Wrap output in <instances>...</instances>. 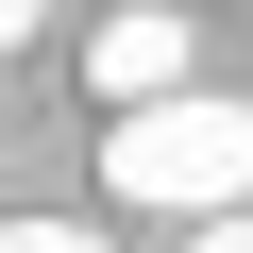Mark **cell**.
Here are the masks:
<instances>
[{"instance_id":"obj_5","label":"cell","mask_w":253,"mask_h":253,"mask_svg":"<svg viewBox=\"0 0 253 253\" xmlns=\"http://www.w3.org/2000/svg\"><path fill=\"white\" fill-rule=\"evenodd\" d=\"M34 17H51V0H0V51H17V34H34Z\"/></svg>"},{"instance_id":"obj_4","label":"cell","mask_w":253,"mask_h":253,"mask_svg":"<svg viewBox=\"0 0 253 253\" xmlns=\"http://www.w3.org/2000/svg\"><path fill=\"white\" fill-rule=\"evenodd\" d=\"M186 253H253V203H219V219H186Z\"/></svg>"},{"instance_id":"obj_1","label":"cell","mask_w":253,"mask_h":253,"mask_svg":"<svg viewBox=\"0 0 253 253\" xmlns=\"http://www.w3.org/2000/svg\"><path fill=\"white\" fill-rule=\"evenodd\" d=\"M101 203H152V219L253 203V101L169 84V101H135V118H101Z\"/></svg>"},{"instance_id":"obj_3","label":"cell","mask_w":253,"mask_h":253,"mask_svg":"<svg viewBox=\"0 0 253 253\" xmlns=\"http://www.w3.org/2000/svg\"><path fill=\"white\" fill-rule=\"evenodd\" d=\"M0 253H101L84 219H0Z\"/></svg>"},{"instance_id":"obj_2","label":"cell","mask_w":253,"mask_h":253,"mask_svg":"<svg viewBox=\"0 0 253 253\" xmlns=\"http://www.w3.org/2000/svg\"><path fill=\"white\" fill-rule=\"evenodd\" d=\"M186 68H203V34L169 17V0H118V17L84 34V101H101V118H135V101H169Z\"/></svg>"}]
</instances>
